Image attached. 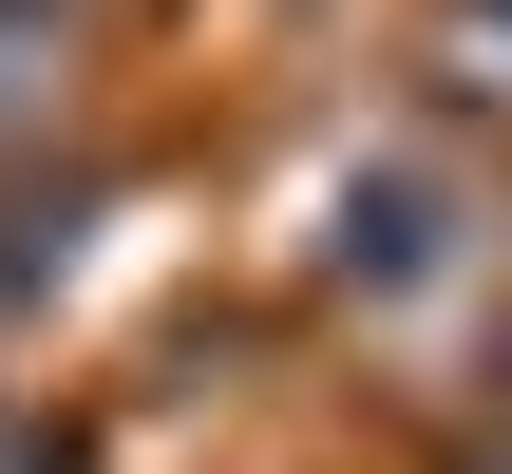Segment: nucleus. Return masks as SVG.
<instances>
[{"instance_id":"nucleus-2","label":"nucleus","mask_w":512,"mask_h":474,"mask_svg":"<svg viewBox=\"0 0 512 474\" xmlns=\"http://www.w3.org/2000/svg\"><path fill=\"white\" fill-rule=\"evenodd\" d=\"M494 474H512V456H494Z\"/></svg>"},{"instance_id":"nucleus-1","label":"nucleus","mask_w":512,"mask_h":474,"mask_svg":"<svg viewBox=\"0 0 512 474\" xmlns=\"http://www.w3.org/2000/svg\"><path fill=\"white\" fill-rule=\"evenodd\" d=\"M38 114H57V38H19V19H0V133H38Z\"/></svg>"}]
</instances>
